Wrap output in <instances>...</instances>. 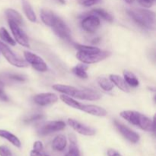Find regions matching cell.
I'll return each mask as SVG.
<instances>
[{
  "label": "cell",
  "instance_id": "1",
  "mask_svg": "<svg viewBox=\"0 0 156 156\" xmlns=\"http://www.w3.org/2000/svg\"><path fill=\"white\" fill-rule=\"evenodd\" d=\"M52 88L66 95L71 96L75 98H79L81 100L98 101L101 97L98 91H93L91 89H79L73 86L59 85V84L53 85Z\"/></svg>",
  "mask_w": 156,
  "mask_h": 156
},
{
  "label": "cell",
  "instance_id": "2",
  "mask_svg": "<svg viewBox=\"0 0 156 156\" xmlns=\"http://www.w3.org/2000/svg\"><path fill=\"white\" fill-rule=\"evenodd\" d=\"M120 117L131 124L149 132H155V120H152L144 114L135 111H123Z\"/></svg>",
  "mask_w": 156,
  "mask_h": 156
},
{
  "label": "cell",
  "instance_id": "3",
  "mask_svg": "<svg viewBox=\"0 0 156 156\" xmlns=\"http://www.w3.org/2000/svg\"><path fill=\"white\" fill-rule=\"evenodd\" d=\"M128 15L136 24L147 30H152L155 27V14L152 11L143 9H129Z\"/></svg>",
  "mask_w": 156,
  "mask_h": 156
},
{
  "label": "cell",
  "instance_id": "4",
  "mask_svg": "<svg viewBox=\"0 0 156 156\" xmlns=\"http://www.w3.org/2000/svg\"><path fill=\"white\" fill-rule=\"evenodd\" d=\"M0 52L5 58L6 60L14 66L18 67V68H24L28 66V63L24 59H21L18 56H16L6 44L1 41H0Z\"/></svg>",
  "mask_w": 156,
  "mask_h": 156
},
{
  "label": "cell",
  "instance_id": "5",
  "mask_svg": "<svg viewBox=\"0 0 156 156\" xmlns=\"http://www.w3.org/2000/svg\"><path fill=\"white\" fill-rule=\"evenodd\" d=\"M110 55H111L110 52L105 50H101L98 53H85L78 51V53H76V58L85 64H93L104 60Z\"/></svg>",
  "mask_w": 156,
  "mask_h": 156
},
{
  "label": "cell",
  "instance_id": "6",
  "mask_svg": "<svg viewBox=\"0 0 156 156\" xmlns=\"http://www.w3.org/2000/svg\"><path fill=\"white\" fill-rule=\"evenodd\" d=\"M66 123L61 120L56 121H47L41 123L37 126V132L41 136H46L53 133L61 131L65 129Z\"/></svg>",
  "mask_w": 156,
  "mask_h": 156
},
{
  "label": "cell",
  "instance_id": "7",
  "mask_svg": "<svg viewBox=\"0 0 156 156\" xmlns=\"http://www.w3.org/2000/svg\"><path fill=\"white\" fill-rule=\"evenodd\" d=\"M24 60L30 64L35 70L41 73H44L47 70V65L44 59L37 55L29 51H25L24 53Z\"/></svg>",
  "mask_w": 156,
  "mask_h": 156
},
{
  "label": "cell",
  "instance_id": "8",
  "mask_svg": "<svg viewBox=\"0 0 156 156\" xmlns=\"http://www.w3.org/2000/svg\"><path fill=\"white\" fill-rule=\"evenodd\" d=\"M54 33L62 39L70 41L71 40V30L67 24L59 17H56L54 22L51 26Z\"/></svg>",
  "mask_w": 156,
  "mask_h": 156
},
{
  "label": "cell",
  "instance_id": "9",
  "mask_svg": "<svg viewBox=\"0 0 156 156\" xmlns=\"http://www.w3.org/2000/svg\"><path fill=\"white\" fill-rule=\"evenodd\" d=\"M101 25V21L99 17L90 13L89 15L84 17L81 21V27L88 33H94Z\"/></svg>",
  "mask_w": 156,
  "mask_h": 156
},
{
  "label": "cell",
  "instance_id": "10",
  "mask_svg": "<svg viewBox=\"0 0 156 156\" xmlns=\"http://www.w3.org/2000/svg\"><path fill=\"white\" fill-rule=\"evenodd\" d=\"M8 22H9L11 31H12V34L14 35L15 42H17L20 45L23 46L24 47H30L28 37H27V34L24 33V30L20 27V26L11 21H8Z\"/></svg>",
  "mask_w": 156,
  "mask_h": 156
},
{
  "label": "cell",
  "instance_id": "11",
  "mask_svg": "<svg viewBox=\"0 0 156 156\" xmlns=\"http://www.w3.org/2000/svg\"><path fill=\"white\" fill-rule=\"evenodd\" d=\"M114 124H115L116 127L117 128V129L119 130V132L123 136L125 139L129 141L132 143H137L140 141V135L138 133L135 132V131L132 130L131 129H129V127H127L126 126H125L124 124H123L120 122L117 121V120H114Z\"/></svg>",
  "mask_w": 156,
  "mask_h": 156
},
{
  "label": "cell",
  "instance_id": "12",
  "mask_svg": "<svg viewBox=\"0 0 156 156\" xmlns=\"http://www.w3.org/2000/svg\"><path fill=\"white\" fill-rule=\"evenodd\" d=\"M67 123L69 126H71L75 131L79 133V134H82L83 136H94L96 133L95 129L93 128L89 127V126H86L85 124L79 123L77 120H74V119H68L67 120Z\"/></svg>",
  "mask_w": 156,
  "mask_h": 156
},
{
  "label": "cell",
  "instance_id": "13",
  "mask_svg": "<svg viewBox=\"0 0 156 156\" xmlns=\"http://www.w3.org/2000/svg\"><path fill=\"white\" fill-rule=\"evenodd\" d=\"M76 109L84 111L88 114H91L93 116H97V117H105L108 114L107 111L101 107L97 106L94 105H85V104H78Z\"/></svg>",
  "mask_w": 156,
  "mask_h": 156
},
{
  "label": "cell",
  "instance_id": "14",
  "mask_svg": "<svg viewBox=\"0 0 156 156\" xmlns=\"http://www.w3.org/2000/svg\"><path fill=\"white\" fill-rule=\"evenodd\" d=\"M33 100L37 105L40 106H46L57 101L58 97L53 93H41L36 94L33 98Z\"/></svg>",
  "mask_w": 156,
  "mask_h": 156
},
{
  "label": "cell",
  "instance_id": "15",
  "mask_svg": "<svg viewBox=\"0 0 156 156\" xmlns=\"http://www.w3.org/2000/svg\"><path fill=\"white\" fill-rule=\"evenodd\" d=\"M109 79L111 81L114 85H116L117 88L121 91H124V92H129V87L128 86L126 82H125L124 79L122 78L121 76H118V75H110Z\"/></svg>",
  "mask_w": 156,
  "mask_h": 156
},
{
  "label": "cell",
  "instance_id": "16",
  "mask_svg": "<svg viewBox=\"0 0 156 156\" xmlns=\"http://www.w3.org/2000/svg\"><path fill=\"white\" fill-rule=\"evenodd\" d=\"M5 15L7 16L8 21H12V22L15 23L18 25H21L24 23V20H23L21 14L17 12V11H15V9H8L5 11Z\"/></svg>",
  "mask_w": 156,
  "mask_h": 156
},
{
  "label": "cell",
  "instance_id": "17",
  "mask_svg": "<svg viewBox=\"0 0 156 156\" xmlns=\"http://www.w3.org/2000/svg\"><path fill=\"white\" fill-rule=\"evenodd\" d=\"M57 15L48 9H42L41 12V18L46 25L51 27Z\"/></svg>",
  "mask_w": 156,
  "mask_h": 156
},
{
  "label": "cell",
  "instance_id": "18",
  "mask_svg": "<svg viewBox=\"0 0 156 156\" xmlns=\"http://www.w3.org/2000/svg\"><path fill=\"white\" fill-rule=\"evenodd\" d=\"M0 137L5 139L6 140L10 142L14 146H15V147L17 148L21 147V144L19 139H18L16 136L14 135L13 133L9 132V131L5 130V129H0Z\"/></svg>",
  "mask_w": 156,
  "mask_h": 156
},
{
  "label": "cell",
  "instance_id": "19",
  "mask_svg": "<svg viewBox=\"0 0 156 156\" xmlns=\"http://www.w3.org/2000/svg\"><path fill=\"white\" fill-rule=\"evenodd\" d=\"M66 138L65 137V136L61 135V134L56 136L54 138V140H53V143H52V146H53V149L59 151V152L63 151L66 149Z\"/></svg>",
  "mask_w": 156,
  "mask_h": 156
},
{
  "label": "cell",
  "instance_id": "20",
  "mask_svg": "<svg viewBox=\"0 0 156 156\" xmlns=\"http://www.w3.org/2000/svg\"><path fill=\"white\" fill-rule=\"evenodd\" d=\"M22 8L24 10V14H25L26 17L29 21L31 22H36L37 21V16L35 14L34 11L33 10V8L30 5V3L26 0H23L22 1Z\"/></svg>",
  "mask_w": 156,
  "mask_h": 156
},
{
  "label": "cell",
  "instance_id": "21",
  "mask_svg": "<svg viewBox=\"0 0 156 156\" xmlns=\"http://www.w3.org/2000/svg\"><path fill=\"white\" fill-rule=\"evenodd\" d=\"M0 77H1L0 80L2 81L3 83L5 81L9 80L16 81V82H24L27 80V77L24 75L15 74V73H2Z\"/></svg>",
  "mask_w": 156,
  "mask_h": 156
},
{
  "label": "cell",
  "instance_id": "22",
  "mask_svg": "<svg viewBox=\"0 0 156 156\" xmlns=\"http://www.w3.org/2000/svg\"><path fill=\"white\" fill-rule=\"evenodd\" d=\"M123 79H124L125 82H126L128 86L136 88V87L139 86V85H140V81L137 79L136 75L129 71L125 70L123 72Z\"/></svg>",
  "mask_w": 156,
  "mask_h": 156
},
{
  "label": "cell",
  "instance_id": "23",
  "mask_svg": "<svg viewBox=\"0 0 156 156\" xmlns=\"http://www.w3.org/2000/svg\"><path fill=\"white\" fill-rule=\"evenodd\" d=\"M88 69V66L84 64H78L76 66L73 67L72 71L73 73L76 75V76H78L79 78L82 79H88V73H87V69Z\"/></svg>",
  "mask_w": 156,
  "mask_h": 156
},
{
  "label": "cell",
  "instance_id": "24",
  "mask_svg": "<svg viewBox=\"0 0 156 156\" xmlns=\"http://www.w3.org/2000/svg\"><path fill=\"white\" fill-rule=\"evenodd\" d=\"M70 140V147L69 149L68 152L66 154L65 156H79L80 152H79V149L78 148L77 143H76V138L73 135L69 136Z\"/></svg>",
  "mask_w": 156,
  "mask_h": 156
},
{
  "label": "cell",
  "instance_id": "25",
  "mask_svg": "<svg viewBox=\"0 0 156 156\" xmlns=\"http://www.w3.org/2000/svg\"><path fill=\"white\" fill-rule=\"evenodd\" d=\"M91 13L97 15L98 17H100V18H103L104 20L108 21V22H112V21H114V17H113L109 12L105 11V9H93V10L91 12Z\"/></svg>",
  "mask_w": 156,
  "mask_h": 156
},
{
  "label": "cell",
  "instance_id": "26",
  "mask_svg": "<svg viewBox=\"0 0 156 156\" xmlns=\"http://www.w3.org/2000/svg\"><path fill=\"white\" fill-rule=\"evenodd\" d=\"M98 84L99 86L105 91H111L114 88V84L111 82L109 79H107L105 77H100L97 80Z\"/></svg>",
  "mask_w": 156,
  "mask_h": 156
},
{
  "label": "cell",
  "instance_id": "27",
  "mask_svg": "<svg viewBox=\"0 0 156 156\" xmlns=\"http://www.w3.org/2000/svg\"><path fill=\"white\" fill-rule=\"evenodd\" d=\"M0 38L4 42L7 43L8 44H9L11 46H15V44H16V42H15V40L11 37V35L9 34L8 30L5 27H1L0 28Z\"/></svg>",
  "mask_w": 156,
  "mask_h": 156
},
{
  "label": "cell",
  "instance_id": "28",
  "mask_svg": "<svg viewBox=\"0 0 156 156\" xmlns=\"http://www.w3.org/2000/svg\"><path fill=\"white\" fill-rule=\"evenodd\" d=\"M75 47L78 50L79 52H82L85 53H98L100 52L101 49L96 47H89L86 45H82V44H75Z\"/></svg>",
  "mask_w": 156,
  "mask_h": 156
},
{
  "label": "cell",
  "instance_id": "29",
  "mask_svg": "<svg viewBox=\"0 0 156 156\" xmlns=\"http://www.w3.org/2000/svg\"><path fill=\"white\" fill-rule=\"evenodd\" d=\"M102 0H79V4L85 7H91V6L100 3Z\"/></svg>",
  "mask_w": 156,
  "mask_h": 156
},
{
  "label": "cell",
  "instance_id": "30",
  "mask_svg": "<svg viewBox=\"0 0 156 156\" xmlns=\"http://www.w3.org/2000/svg\"><path fill=\"white\" fill-rule=\"evenodd\" d=\"M139 4L143 7L149 9V8L152 7L155 2V0H137Z\"/></svg>",
  "mask_w": 156,
  "mask_h": 156
},
{
  "label": "cell",
  "instance_id": "31",
  "mask_svg": "<svg viewBox=\"0 0 156 156\" xmlns=\"http://www.w3.org/2000/svg\"><path fill=\"white\" fill-rule=\"evenodd\" d=\"M0 156H15L12 151L5 146H0Z\"/></svg>",
  "mask_w": 156,
  "mask_h": 156
},
{
  "label": "cell",
  "instance_id": "32",
  "mask_svg": "<svg viewBox=\"0 0 156 156\" xmlns=\"http://www.w3.org/2000/svg\"><path fill=\"white\" fill-rule=\"evenodd\" d=\"M43 117H44V115H42V114H34V115H32L30 116V117H28L26 119H24V121L25 122V123H30V122L41 120Z\"/></svg>",
  "mask_w": 156,
  "mask_h": 156
},
{
  "label": "cell",
  "instance_id": "33",
  "mask_svg": "<svg viewBox=\"0 0 156 156\" xmlns=\"http://www.w3.org/2000/svg\"><path fill=\"white\" fill-rule=\"evenodd\" d=\"M4 85L2 81L0 80V99L4 101H9V98L6 95L5 93L4 92Z\"/></svg>",
  "mask_w": 156,
  "mask_h": 156
},
{
  "label": "cell",
  "instance_id": "34",
  "mask_svg": "<svg viewBox=\"0 0 156 156\" xmlns=\"http://www.w3.org/2000/svg\"><path fill=\"white\" fill-rule=\"evenodd\" d=\"M34 149L37 151H41L43 152L44 151V146L43 143L41 141H36L34 143Z\"/></svg>",
  "mask_w": 156,
  "mask_h": 156
},
{
  "label": "cell",
  "instance_id": "35",
  "mask_svg": "<svg viewBox=\"0 0 156 156\" xmlns=\"http://www.w3.org/2000/svg\"><path fill=\"white\" fill-rule=\"evenodd\" d=\"M30 156H46V154L44 153V152H41V151H37L33 149V150L30 151Z\"/></svg>",
  "mask_w": 156,
  "mask_h": 156
},
{
  "label": "cell",
  "instance_id": "36",
  "mask_svg": "<svg viewBox=\"0 0 156 156\" xmlns=\"http://www.w3.org/2000/svg\"><path fill=\"white\" fill-rule=\"evenodd\" d=\"M107 154H108V156H123L120 153H119L117 151L114 150L113 149H108V152H107Z\"/></svg>",
  "mask_w": 156,
  "mask_h": 156
},
{
  "label": "cell",
  "instance_id": "37",
  "mask_svg": "<svg viewBox=\"0 0 156 156\" xmlns=\"http://www.w3.org/2000/svg\"><path fill=\"white\" fill-rule=\"evenodd\" d=\"M100 41V38H96V39H94L92 41V44H97V43L99 42Z\"/></svg>",
  "mask_w": 156,
  "mask_h": 156
},
{
  "label": "cell",
  "instance_id": "38",
  "mask_svg": "<svg viewBox=\"0 0 156 156\" xmlns=\"http://www.w3.org/2000/svg\"><path fill=\"white\" fill-rule=\"evenodd\" d=\"M125 2H126V3H128V4H132L134 0H124Z\"/></svg>",
  "mask_w": 156,
  "mask_h": 156
},
{
  "label": "cell",
  "instance_id": "39",
  "mask_svg": "<svg viewBox=\"0 0 156 156\" xmlns=\"http://www.w3.org/2000/svg\"><path fill=\"white\" fill-rule=\"evenodd\" d=\"M58 1H59V2L62 3V4H64V3H65V1H64V0H58Z\"/></svg>",
  "mask_w": 156,
  "mask_h": 156
},
{
  "label": "cell",
  "instance_id": "40",
  "mask_svg": "<svg viewBox=\"0 0 156 156\" xmlns=\"http://www.w3.org/2000/svg\"><path fill=\"white\" fill-rule=\"evenodd\" d=\"M46 156H49V155H46Z\"/></svg>",
  "mask_w": 156,
  "mask_h": 156
}]
</instances>
